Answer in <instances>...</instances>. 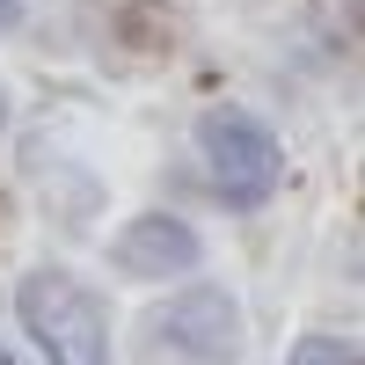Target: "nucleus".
Segmentation results:
<instances>
[{
  "mask_svg": "<svg viewBox=\"0 0 365 365\" xmlns=\"http://www.w3.org/2000/svg\"><path fill=\"white\" fill-rule=\"evenodd\" d=\"M15 307H22V329L37 336V351L51 365H110V322L96 307V292L73 285L66 270H37V278H22Z\"/></svg>",
  "mask_w": 365,
  "mask_h": 365,
  "instance_id": "1",
  "label": "nucleus"
},
{
  "mask_svg": "<svg viewBox=\"0 0 365 365\" xmlns=\"http://www.w3.org/2000/svg\"><path fill=\"white\" fill-rule=\"evenodd\" d=\"M285 365H351V351H344V336H329V329H307Z\"/></svg>",
  "mask_w": 365,
  "mask_h": 365,
  "instance_id": "5",
  "label": "nucleus"
},
{
  "mask_svg": "<svg viewBox=\"0 0 365 365\" xmlns=\"http://www.w3.org/2000/svg\"><path fill=\"white\" fill-rule=\"evenodd\" d=\"M15 15H22V0H0V29H8V22H15Z\"/></svg>",
  "mask_w": 365,
  "mask_h": 365,
  "instance_id": "6",
  "label": "nucleus"
},
{
  "mask_svg": "<svg viewBox=\"0 0 365 365\" xmlns=\"http://www.w3.org/2000/svg\"><path fill=\"white\" fill-rule=\"evenodd\" d=\"M197 234L175 220V212H139V220L110 241V263L125 270V278H182V270H197Z\"/></svg>",
  "mask_w": 365,
  "mask_h": 365,
  "instance_id": "4",
  "label": "nucleus"
},
{
  "mask_svg": "<svg viewBox=\"0 0 365 365\" xmlns=\"http://www.w3.org/2000/svg\"><path fill=\"white\" fill-rule=\"evenodd\" d=\"M146 336H154V358H182V365H234L241 314H234V299H227V292L190 285V292H175L168 307L146 322Z\"/></svg>",
  "mask_w": 365,
  "mask_h": 365,
  "instance_id": "3",
  "label": "nucleus"
},
{
  "mask_svg": "<svg viewBox=\"0 0 365 365\" xmlns=\"http://www.w3.org/2000/svg\"><path fill=\"white\" fill-rule=\"evenodd\" d=\"M0 365H15V358H8V351H0Z\"/></svg>",
  "mask_w": 365,
  "mask_h": 365,
  "instance_id": "8",
  "label": "nucleus"
},
{
  "mask_svg": "<svg viewBox=\"0 0 365 365\" xmlns=\"http://www.w3.org/2000/svg\"><path fill=\"white\" fill-rule=\"evenodd\" d=\"M0 132H8V88H0Z\"/></svg>",
  "mask_w": 365,
  "mask_h": 365,
  "instance_id": "7",
  "label": "nucleus"
},
{
  "mask_svg": "<svg viewBox=\"0 0 365 365\" xmlns=\"http://www.w3.org/2000/svg\"><path fill=\"white\" fill-rule=\"evenodd\" d=\"M197 154H205V175L227 205H263L278 190V139H270L263 117L234 110V103H212L197 117Z\"/></svg>",
  "mask_w": 365,
  "mask_h": 365,
  "instance_id": "2",
  "label": "nucleus"
}]
</instances>
